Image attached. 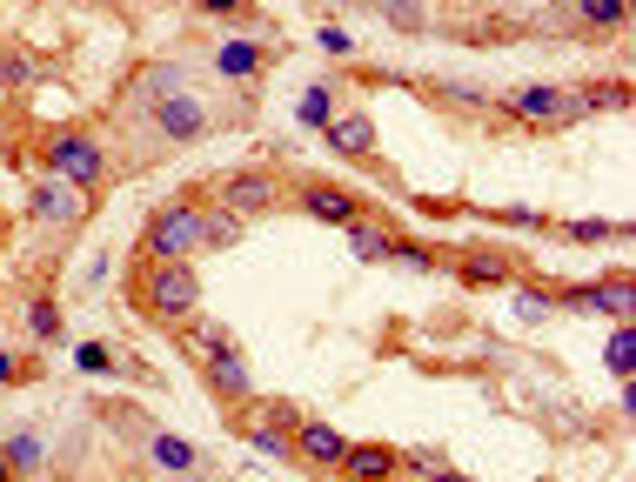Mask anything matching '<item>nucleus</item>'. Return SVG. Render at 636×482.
Returning a JSON list of instances; mask_svg holds the SVG:
<instances>
[{
  "instance_id": "nucleus-1",
  "label": "nucleus",
  "mask_w": 636,
  "mask_h": 482,
  "mask_svg": "<svg viewBox=\"0 0 636 482\" xmlns=\"http://www.w3.org/2000/svg\"><path fill=\"white\" fill-rule=\"evenodd\" d=\"M135 308L154 329H181V321L202 308V275H194V262H148L141 281H135Z\"/></svg>"
},
{
  "instance_id": "nucleus-2",
  "label": "nucleus",
  "mask_w": 636,
  "mask_h": 482,
  "mask_svg": "<svg viewBox=\"0 0 636 482\" xmlns=\"http://www.w3.org/2000/svg\"><path fill=\"white\" fill-rule=\"evenodd\" d=\"M188 348H194V362H202V382L215 389V402H255V369H249V355L234 348V335L228 329H215V321H202V329L188 335Z\"/></svg>"
},
{
  "instance_id": "nucleus-3",
  "label": "nucleus",
  "mask_w": 636,
  "mask_h": 482,
  "mask_svg": "<svg viewBox=\"0 0 636 482\" xmlns=\"http://www.w3.org/2000/svg\"><path fill=\"white\" fill-rule=\"evenodd\" d=\"M202 201H168L141 221V255L148 262H194L202 255Z\"/></svg>"
},
{
  "instance_id": "nucleus-4",
  "label": "nucleus",
  "mask_w": 636,
  "mask_h": 482,
  "mask_svg": "<svg viewBox=\"0 0 636 482\" xmlns=\"http://www.w3.org/2000/svg\"><path fill=\"white\" fill-rule=\"evenodd\" d=\"M148 128L162 135L168 148H194V141L215 135V107H208L202 94L175 88V94H162V101H148Z\"/></svg>"
},
{
  "instance_id": "nucleus-5",
  "label": "nucleus",
  "mask_w": 636,
  "mask_h": 482,
  "mask_svg": "<svg viewBox=\"0 0 636 482\" xmlns=\"http://www.w3.org/2000/svg\"><path fill=\"white\" fill-rule=\"evenodd\" d=\"M48 168L61 175V181H74L88 201L101 194V181H107V148H101V135H81V128H67V135H54L48 141Z\"/></svg>"
},
{
  "instance_id": "nucleus-6",
  "label": "nucleus",
  "mask_w": 636,
  "mask_h": 482,
  "mask_svg": "<svg viewBox=\"0 0 636 482\" xmlns=\"http://www.w3.org/2000/svg\"><path fill=\"white\" fill-rule=\"evenodd\" d=\"M496 107L509 120H523V128H570V88L563 80H516Z\"/></svg>"
},
{
  "instance_id": "nucleus-7",
  "label": "nucleus",
  "mask_w": 636,
  "mask_h": 482,
  "mask_svg": "<svg viewBox=\"0 0 636 482\" xmlns=\"http://www.w3.org/2000/svg\"><path fill=\"white\" fill-rule=\"evenodd\" d=\"M215 201H221V208H234V215H268L275 208V201H282V175H275V168H234L228 181H215Z\"/></svg>"
},
{
  "instance_id": "nucleus-8",
  "label": "nucleus",
  "mask_w": 636,
  "mask_h": 482,
  "mask_svg": "<svg viewBox=\"0 0 636 482\" xmlns=\"http://www.w3.org/2000/svg\"><path fill=\"white\" fill-rule=\"evenodd\" d=\"M27 208H34V221H48V228H81L88 221V194L54 175V181H34L27 188Z\"/></svg>"
},
{
  "instance_id": "nucleus-9",
  "label": "nucleus",
  "mask_w": 636,
  "mask_h": 482,
  "mask_svg": "<svg viewBox=\"0 0 636 482\" xmlns=\"http://www.w3.org/2000/svg\"><path fill=\"white\" fill-rule=\"evenodd\" d=\"M268 40H215V48H208V67L221 74V80H242V88H249V80H262L268 74Z\"/></svg>"
},
{
  "instance_id": "nucleus-10",
  "label": "nucleus",
  "mask_w": 636,
  "mask_h": 482,
  "mask_svg": "<svg viewBox=\"0 0 636 482\" xmlns=\"http://www.w3.org/2000/svg\"><path fill=\"white\" fill-rule=\"evenodd\" d=\"M295 208H302L308 221H329V228H342V221H355V215H362V201H355L348 188H335V181H308V188L295 194Z\"/></svg>"
},
{
  "instance_id": "nucleus-11",
  "label": "nucleus",
  "mask_w": 636,
  "mask_h": 482,
  "mask_svg": "<svg viewBox=\"0 0 636 482\" xmlns=\"http://www.w3.org/2000/svg\"><path fill=\"white\" fill-rule=\"evenodd\" d=\"M342 449H348V435H342V429H329V422H295V462H308V469H335Z\"/></svg>"
},
{
  "instance_id": "nucleus-12",
  "label": "nucleus",
  "mask_w": 636,
  "mask_h": 482,
  "mask_svg": "<svg viewBox=\"0 0 636 482\" xmlns=\"http://www.w3.org/2000/svg\"><path fill=\"white\" fill-rule=\"evenodd\" d=\"M570 308H589V315H610V321H636V289H629L623 275H610V281H596V289L570 295Z\"/></svg>"
},
{
  "instance_id": "nucleus-13",
  "label": "nucleus",
  "mask_w": 636,
  "mask_h": 482,
  "mask_svg": "<svg viewBox=\"0 0 636 482\" xmlns=\"http://www.w3.org/2000/svg\"><path fill=\"white\" fill-rule=\"evenodd\" d=\"M322 141H329L342 161H369V154H376V120H369V114H335L329 128H322Z\"/></svg>"
},
{
  "instance_id": "nucleus-14",
  "label": "nucleus",
  "mask_w": 636,
  "mask_h": 482,
  "mask_svg": "<svg viewBox=\"0 0 636 482\" xmlns=\"http://www.w3.org/2000/svg\"><path fill=\"white\" fill-rule=\"evenodd\" d=\"M148 462L162 469V475H202L208 469V456L194 449L188 435H148Z\"/></svg>"
},
{
  "instance_id": "nucleus-15",
  "label": "nucleus",
  "mask_w": 636,
  "mask_h": 482,
  "mask_svg": "<svg viewBox=\"0 0 636 482\" xmlns=\"http://www.w3.org/2000/svg\"><path fill=\"white\" fill-rule=\"evenodd\" d=\"M295 416H282V422H242V442L255 456H268V462H295V429H289Z\"/></svg>"
},
{
  "instance_id": "nucleus-16",
  "label": "nucleus",
  "mask_w": 636,
  "mask_h": 482,
  "mask_svg": "<svg viewBox=\"0 0 636 482\" xmlns=\"http://www.w3.org/2000/svg\"><path fill=\"white\" fill-rule=\"evenodd\" d=\"M335 114H342V101H335V80H315V88H302V101H295V120H302L308 135H322Z\"/></svg>"
},
{
  "instance_id": "nucleus-17",
  "label": "nucleus",
  "mask_w": 636,
  "mask_h": 482,
  "mask_svg": "<svg viewBox=\"0 0 636 482\" xmlns=\"http://www.w3.org/2000/svg\"><path fill=\"white\" fill-rule=\"evenodd\" d=\"M342 234H348V255L355 262H389V228L382 221H369V215H355V221H342Z\"/></svg>"
},
{
  "instance_id": "nucleus-18",
  "label": "nucleus",
  "mask_w": 636,
  "mask_h": 482,
  "mask_svg": "<svg viewBox=\"0 0 636 482\" xmlns=\"http://www.w3.org/2000/svg\"><path fill=\"white\" fill-rule=\"evenodd\" d=\"M335 469H342V475H395L403 462H395V449H382V442H348Z\"/></svg>"
},
{
  "instance_id": "nucleus-19",
  "label": "nucleus",
  "mask_w": 636,
  "mask_h": 482,
  "mask_svg": "<svg viewBox=\"0 0 636 482\" xmlns=\"http://www.w3.org/2000/svg\"><path fill=\"white\" fill-rule=\"evenodd\" d=\"M0 456H8V469H14V475H48V442L34 435V429L8 435V442H0Z\"/></svg>"
},
{
  "instance_id": "nucleus-20",
  "label": "nucleus",
  "mask_w": 636,
  "mask_h": 482,
  "mask_svg": "<svg viewBox=\"0 0 636 482\" xmlns=\"http://www.w3.org/2000/svg\"><path fill=\"white\" fill-rule=\"evenodd\" d=\"M27 335H34V342H48V348H61V335H67V308H61L54 295H34V302H27Z\"/></svg>"
},
{
  "instance_id": "nucleus-21",
  "label": "nucleus",
  "mask_w": 636,
  "mask_h": 482,
  "mask_svg": "<svg viewBox=\"0 0 636 482\" xmlns=\"http://www.w3.org/2000/svg\"><path fill=\"white\" fill-rule=\"evenodd\" d=\"M576 21L596 34H623L629 27V0H576Z\"/></svg>"
},
{
  "instance_id": "nucleus-22",
  "label": "nucleus",
  "mask_w": 636,
  "mask_h": 482,
  "mask_svg": "<svg viewBox=\"0 0 636 482\" xmlns=\"http://www.w3.org/2000/svg\"><path fill=\"white\" fill-rule=\"evenodd\" d=\"M234 241H242V215L215 201V208L202 215V249H234Z\"/></svg>"
},
{
  "instance_id": "nucleus-23",
  "label": "nucleus",
  "mask_w": 636,
  "mask_h": 482,
  "mask_svg": "<svg viewBox=\"0 0 636 482\" xmlns=\"http://www.w3.org/2000/svg\"><path fill=\"white\" fill-rule=\"evenodd\" d=\"M435 94H443L449 107H462V114H489L496 107V94L475 88V80H435Z\"/></svg>"
},
{
  "instance_id": "nucleus-24",
  "label": "nucleus",
  "mask_w": 636,
  "mask_h": 482,
  "mask_svg": "<svg viewBox=\"0 0 636 482\" xmlns=\"http://www.w3.org/2000/svg\"><path fill=\"white\" fill-rule=\"evenodd\" d=\"M603 362H610L616 382L636 376V321H616V335H610V355H603Z\"/></svg>"
},
{
  "instance_id": "nucleus-25",
  "label": "nucleus",
  "mask_w": 636,
  "mask_h": 482,
  "mask_svg": "<svg viewBox=\"0 0 636 482\" xmlns=\"http://www.w3.org/2000/svg\"><path fill=\"white\" fill-rule=\"evenodd\" d=\"M175 88H188V67H181V61H154V67L141 74V94H148V101H162V94H175Z\"/></svg>"
},
{
  "instance_id": "nucleus-26",
  "label": "nucleus",
  "mask_w": 636,
  "mask_h": 482,
  "mask_svg": "<svg viewBox=\"0 0 636 482\" xmlns=\"http://www.w3.org/2000/svg\"><path fill=\"white\" fill-rule=\"evenodd\" d=\"M395 34H429V0H382Z\"/></svg>"
},
{
  "instance_id": "nucleus-27",
  "label": "nucleus",
  "mask_w": 636,
  "mask_h": 482,
  "mask_svg": "<svg viewBox=\"0 0 636 482\" xmlns=\"http://www.w3.org/2000/svg\"><path fill=\"white\" fill-rule=\"evenodd\" d=\"M462 281L469 289H503L509 268H503V255H462Z\"/></svg>"
},
{
  "instance_id": "nucleus-28",
  "label": "nucleus",
  "mask_w": 636,
  "mask_h": 482,
  "mask_svg": "<svg viewBox=\"0 0 636 482\" xmlns=\"http://www.w3.org/2000/svg\"><path fill=\"white\" fill-rule=\"evenodd\" d=\"M389 262H403L409 275H435V268H443V255H435V249H416V241H389Z\"/></svg>"
},
{
  "instance_id": "nucleus-29",
  "label": "nucleus",
  "mask_w": 636,
  "mask_h": 482,
  "mask_svg": "<svg viewBox=\"0 0 636 482\" xmlns=\"http://www.w3.org/2000/svg\"><path fill=\"white\" fill-rule=\"evenodd\" d=\"M74 362H81V376H114V369H122V355H114L107 342H81Z\"/></svg>"
},
{
  "instance_id": "nucleus-30",
  "label": "nucleus",
  "mask_w": 636,
  "mask_h": 482,
  "mask_svg": "<svg viewBox=\"0 0 636 482\" xmlns=\"http://www.w3.org/2000/svg\"><path fill=\"white\" fill-rule=\"evenodd\" d=\"M34 80H41V67L27 54H0V88H34Z\"/></svg>"
},
{
  "instance_id": "nucleus-31",
  "label": "nucleus",
  "mask_w": 636,
  "mask_h": 482,
  "mask_svg": "<svg viewBox=\"0 0 636 482\" xmlns=\"http://www.w3.org/2000/svg\"><path fill=\"white\" fill-rule=\"evenodd\" d=\"M315 48H322V54H342V61H348V54H355V34H348V27H315Z\"/></svg>"
},
{
  "instance_id": "nucleus-32",
  "label": "nucleus",
  "mask_w": 636,
  "mask_h": 482,
  "mask_svg": "<svg viewBox=\"0 0 636 482\" xmlns=\"http://www.w3.org/2000/svg\"><path fill=\"white\" fill-rule=\"evenodd\" d=\"M496 221L503 228H549V215L543 208H523V201H516V208H496Z\"/></svg>"
},
{
  "instance_id": "nucleus-33",
  "label": "nucleus",
  "mask_w": 636,
  "mask_h": 482,
  "mask_svg": "<svg viewBox=\"0 0 636 482\" xmlns=\"http://www.w3.org/2000/svg\"><path fill=\"white\" fill-rule=\"evenodd\" d=\"M563 234L570 241H603V234H623L616 221H563Z\"/></svg>"
},
{
  "instance_id": "nucleus-34",
  "label": "nucleus",
  "mask_w": 636,
  "mask_h": 482,
  "mask_svg": "<svg viewBox=\"0 0 636 482\" xmlns=\"http://www.w3.org/2000/svg\"><path fill=\"white\" fill-rule=\"evenodd\" d=\"M202 14H221V21H234V14H249V0H194Z\"/></svg>"
},
{
  "instance_id": "nucleus-35",
  "label": "nucleus",
  "mask_w": 636,
  "mask_h": 482,
  "mask_svg": "<svg viewBox=\"0 0 636 482\" xmlns=\"http://www.w3.org/2000/svg\"><path fill=\"white\" fill-rule=\"evenodd\" d=\"M8 382H21V362H14L8 348H0V389H8Z\"/></svg>"
},
{
  "instance_id": "nucleus-36",
  "label": "nucleus",
  "mask_w": 636,
  "mask_h": 482,
  "mask_svg": "<svg viewBox=\"0 0 636 482\" xmlns=\"http://www.w3.org/2000/svg\"><path fill=\"white\" fill-rule=\"evenodd\" d=\"M8 475H14V469H8V456H0V482H8Z\"/></svg>"
}]
</instances>
